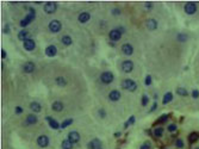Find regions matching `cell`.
I'll use <instances>...</instances> for the list:
<instances>
[{"label": "cell", "instance_id": "6da1fadb", "mask_svg": "<svg viewBox=\"0 0 199 149\" xmlns=\"http://www.w3.org/2000/svg\"><path fill=\"white\" fill-rule=\"evenodd\" d=\"M35 17H36V12H35V10L30 9V13H29L25 18H23V19L20 20V26H22V28L28 26L29 24H31V22L35 19Z\"/></svg>", "mask_w": 199, "mask_h": 149}, {"label": "cell", "instance_id": "7a4b0ae2", "mask_svg": "<svg viewBox=\"0 0 199 149\" xmlns=\"http://www.w3.org/2000/svg\"><path fill=\"white\" fill-rule=\"evenodd\" d=\"M122 87H123L124 90L129 91V92H134V91H136V88H137V84L131 79H125V80H123V82H122Z\"/></svg>", "mask_w": 199, "mask_h": 149}, {"label": "cell", "instance_id": "3957f363", "mask_svg": "<svg viewBox=\"0 0 199 149\" xmlns=\"http://www.w3.org/2000/svg\"><path fill=\"white\" fill-rule=\"evenodd\" d=\"M62 29V24L60 20L57 19H54L51 20L50 23H49V30L53 32V34H57V32H60Z\"/></svg>", "mask_w": 199, "mask_h": 149}, {"label": "cell", "instance_id": "277c9868", "mask_svg": "<svg viewBox=\"0 0 199 149\" xmlns=\"http://www.w3.org/2000/svg\"><path fill=\"white\" fill-rule=\"evenodd\" d=\"M113 79H115V76H113L112 72H109V70L107 72H103L100 75V80L103 81V84H106V85L111 84L113 81Z\"/></svg>", "mask_w": 199, "mask_h": 149}, {"label": "cell", "instance_id": "5b68a950", "mask_svg": "<svg viewBox=\"0 0 199 149\" xmlns=\"http://www.w3.org/2000/svg\"><path fill=\"white\" fill-rule=\"evenodd\" d=\"M56 9H57V4L55 1H48L44 5V12L48 14L54 13V12L56 11Z\"/></svg>", "mask_w": 199, "mask_h": 149}, {"label": "cell", "instance_id": "8992f818", "mask_svg": "<svg viewBox=\"0 0 199 149\" xmlns=\"http://www.w3.org/2000/svg\"><path fill=\"white\" fill-rule=\"evenodd\" d=\"M37 144L41 148H47L49 146V137L47 135H41L37 137Z\"/></svg>", "mask_w": 199, "mask_h": 149}, {"label": "cell", "instance_id": "52a82bcc", "mask_svg": "<svg viewBox=\"0 0 199 149\" xmlns=\"http://www.w3.org/2000/svg\"><path fill=\"white\" fill-rule=\"evenodd\" d=\"M132 69H134V63H132V61L126 60V61H124L122 63V70H123L124 73H131Z\"/></svg>", "mask_w": 199, "mask_h": 149}, {"label": "cell", "instance_id": "ba28073f", "mask_svg": "<svg viewBox=\"0 0 199 149\" xmlns=\"http://www.w3.org/2000/svg\"><path fill=\"white\" fill-rule=\"evenodd\" d=\"M35 63L34 62H31V61H28V62H25L24 65H23V72L24 73H26V74H30V73H32L35 70Z\"/></svg>", "mask_w": 199, "mask_h": 149}, {"label": "cell", "instance_id": "9c48e42d", "mask_svg": "<svg viewBox=\"0 0 199 149\" xmlns=\"http://www.w3.org/2000/svg\"><path fill=\"white\" fill-rule=\"evenodd\" d=\"M109 36H110V40L111 41H119L122 38V32L118 29H113V30L110 31Z\"/></svg>", "mask_w": 199, "mask_h": 149}, {"label": "cell", "instance_id": "30bf717a", "mask_svg": "<svg viewBox=\"0 0 199 149\" xmlns=\"http://www.w3.org/2000/svg\"><path fill=\"white\" fill-rule=\"evenodd\" d=\"M100 147H101V142L98 138H93V140H91L87 143V148L88 149H99Z\"/></svg>", "mask_w": 199, "mask_h": 149}, {"label": "cell", "instance_id": "8fae6325", "mask_svg": "<svg viewBox=\"0 0 199 149\" xmlns=\"http://www.w3.org/2000/svg\"><path fill=\"white\" fill-rule=\"evenodd\" d=\"M197 11V5L194 3H187L185 5V12L187 14H190V16H192V14H194Z\"/></svg>", "mask_w": 199, "mask_h": 149}, {"label": "cell", "instance_id": "7c38bea8", "mask_svg": "<svg viewBox=\"0 0 199 149\" xmlns=\"http://www.w3.org/2000/svg\"><path fill=\"white\" fill-rule=\"evenodd\" d=\"M23 45H24V49L25 50H28V51H32L35 48H36V43H35V41L34 40H26V41H24V43H23Z\"/></svg>", "mask_w": 199, "mask_h": 149}, {"label": "cell", "instance_id": "4fadbf2b", "mask_svg": "<svg viewBox=\"0 0 199 149\" xmlns=\"http://www.w3.org/2000/svg\"><path fill=\"white\" fill-rule=\"evenodd\" d=\"M57 54V48L55 45H48L45 48V55L48 57H54Z\"/></svg>", "mask_w": 199, "mask_h": 149}, {"label": "cell", "instance_id": "5bb4252c", "mask_svg": "<svg viewBox=\"0 0 199 149\" xmlns=\"http://www.w3.org/2000/svg\"><path fill=\"white\" fill-rule=\"evenodd\" d=\"M121 97H122L121 92L117 91V90H112L111 92L109 93V99L111 101H118L119 99H121Z\"/></svg>", "mask_w": 199, "mask_h": 149}, {"label": "cell", "instance_id": "9a60e30c", "mask_svg": "<svg viewBox=\"0 0 199 149\" xmlns=\"http://www.w3.org/2000/svg\"><path fill=\"white\" fill-rule=\"evenodd\" d=\"M122 53H123L124 55H128V56L132 55V53H134V48H132V45L129 44V43L123 44V45H122Z\"/></svg>", "mask_w": 199, "mask_h": 149}, {"label": "cell", "instance_id": "2e32d148", "mask_svg": "<svg viewBox=\"0 0 199 149\" xmlns=\"http://www.w3.org/2000/svg\"><path fill=\"white\" fill-rule=\"evenodd\" d=\"M68 140L70 142H73V143H78L79 141H80V135H79L78 131H70L68 134Z\"/></svg>", "mask_w": 199, "mask_h": 149}, {"label": "cell", "instance_id": "e0dca14e", "mask_svg": "<svg viewBox=\"0 0 199 149\" xmlns=\"http://www.w3.org/2000/svg\"><path fill=\"white\" fill-rule=\"evenodd\" d=\"M48 121V123H49V125H50V128L51 129H54V130H57V129H60V127H61V125H60L59 124V122L56 121V119H54L53 117H47V118H45Z\"/></svg>", "mask_w": 199, "mask_h": 149}, {"label": "cell", "instance_id": "ac0fdd59", "mask_svg": "<svg viewBox=\"0 0 199 149\" xmlns=\"http://www.w3.org/2000/svg\"><path fill=\"white\" fill-rule=\"evenodd\" d=\"M63 107H65V105H63V103H61V101H54L53 105H51V109L55 111V112H61L62 110H63Z\"/></svg>", "mask_w": 199, "mask_h": 149}, {"label": "cell", "instance_id": "d6986e66", "mask_svg": "<svg viewBox=\"0 0 199 149\" xmlns=\"http://www.w3.org/2000/svg\"><path fill=\"white\" fill-rule=\"evenodd\" d=\"M78 19H79V22L80 23H87L88 20L91 19V14L88 13V12H81V13L79 14Z\"/></svg>", "mask_w": 199, "mask_h": 149}, {"label": "cell", "instance_id": "ffe728a7", "mask_svg": "<svg viewBox=\"0 0 199 149\" xmlns=\"http://www.w3.org/2000/svg\"><path fill=\"white\" fill-rule=\"evenodd\" d=\"M146 26L149 29V30H156L157 29V22L155 19H148L146 22Z\"/></svg>", "mask_w": 199, "mask_h": 149}, {"label": "cell", "instance_id": "44dd1931", "mask_svg": "<svg viewBox=\"0 0 199 149\" xmlns=\"http://www.w3.org/2000/svg\"><path fill=\"white\" fill-rule=\"evenodd\" d=\"M30 109L34 111V112H41V110H42V106H41V104L39 103H37V101H32L30 104Z\"/></svg>", "mask_w": 199, "mask_h": 149}, {"label": "cell", "instance_id": "7402d4cb", "mask_svg": "<svg viewBox=\"0 0 199 149\" xmlns=\"http://www.w3.org/2000/svg\"><path fill=\"white\" fill-rule=\"evenodd\" d=\"M37 121H38V118H37L35 115H29L28 117H26V124H30V125L36 124Z\"/></svg>", "mask_w": 199, "mask_h": 149}, {"label": "cell", "instance_id": "603a6c76", "mask_svg": "<svg viewBox=\"0 0 199 149\" xmlns=\"http://www.w3.org/2000/svg\"><path fill=\"white\" fill-rule=\"evenodd\" d=\"M172 100H173V94H172V92H167L165 96H163L162 103L163 104H168V103H171Z\"/></svg>", "mask_w": 199, "mask_h": 149}, {"label": "cell", "instance_id": "cb8c5ba5", "mask_svg": "<svg viewBox=\"0 0 199 149\" xmlns=\"http://www.w3.org/2000/svg\"><path fill=\"white\" fill-rule=\"evenodd\" d=\"M18 38H19L20 41H23V42L26 41V40H29V32L28 31H25V30H22L19 34H18Z\"/></svg>", "mask_w": 199, "mask_h": 149}, {"label": "cell", "instance_id": "d4e9b609", "mask_svg": "<svg viewBox=\"0 0 199 149\" xmlns=\"http://www.w3.org/2000/svg\"><path fill=\"white\" fill-rule=\"evenodd\" d=\"M73 146L74 143L70 142L69 140H65L62 142V149H73Z\"/></svg>", "mask_w": 199, "mask_h": 149}, {"label": "cell", "instance_id": "484cf974", "mask_svg": "<svg viewBox=\"0 0 199 149\" xmlns=\"http://www.w3.org/2000/svg\"><path fill=\"white\" fill-rule=\"evenodd\" d=\"M62 43H63V45H66V47L70 45L72 43H73V41H72V37H69V36H63V37H62Z\"/></svg>", "mask_w": 199, "mask_h": 149}, {"label": "cell", "instance_id": "4316f807", "mask_svg": "<svg viewBox=\"0 0 199 149\" xmlns=\"http://www.w3.org/2000/svg\"><path fill=\"white\" fill-rule=\"evenodd\" d=\"M56 84L59 85V86H61V87H63V86H66V85H67V81H66L65 78L60 76V78H57V79H56Z\"/></svg>", "mask_w": 199, "mask_h": 149}, {"label": "cell", "instance_id": "83f0119b", "mask_svg": "<svg viewBox=\"0 0 199 149\" xmlns=\"http://www.w3.org/2000/svg\"><path fill=\"white\" fill-rule=\"evenodd\" d=\"M72 123H73V119H72V118H68V119H66V121L61 124V127H60V128H61V129H65V128L69 127Z\"/></svg>", "mask_w": 199, "mask_h": 149}, {"label": "cell", "instance_id": "f1b7e54d", "mask_svg": "<svg viewBox=\"0 0 199 149\" xmlns=\"http://www.w3.org/2000/svg\"><path fill=\"white\" fill-rule=\"evenodd\" d=\"M163 134V129L162 128H156V129H154V135L156 136V137H161Z\"/></svg>", "mask_w": 199, "mask_h": 149}, {"label": "cell", "instance_id": "f546056e", "mask_svg": "<svg viewBox=\"0 0 199 149\" xmlns=\"http://www.w3.org/2000/svg\"><path fill=\"white\" fill-rule=\"evenodd\" d=\"M177 93L179 94V96H184V97H186V96L188 94L187 91H186L185 88H182V87H179V88H178V90H177Z\"/></svg>", "mask_w": 199, "mask_h": 149}, {"label": "cell", "instance_id": "4dcf8cb0", "mask_svg": "<svg viewBox=\"0 0 199 149\" xmlns=\"http://www.w3.org/2000/svg\"><path fill=\"white\" fill-rule=\"evenodd\" d=\"M134 123H135V116H131V117H130V118H129V121L124 123V128H125V129H126V128L129 127L130 124H134Z\"/></svg>", "mask_w": 199, "mask_h": 149}, {"label": "cell", "instance_id": "1f68e13d", "mask_svg": "<svg viewBox=\"0 0 199 149\" xmlns=\"http://www.w3.org/2000/svg\"><path fill=\"white\" fill-rule=\"evenodd\" d=\"M149 103V98L148 96H146V94H143L142 96V106H146L147 104Z\"/></svg>", "mask_w": 199, "mask_h": 149}, {"label": "cell", "instance_id": "d6a6232c", "mask_svg": "<svg viewBox=\"0 0 199 149\" xmlns=\"http://www.w3.org/2000/svg\"><path fill=\"white\" fill-rule=\"evenodd\" d=\"M144 85H146V86H150V85H152V76L150 75L146 76V79H144Z\"/></svg>", "mask_w": 199, "mask_h": 149}, {"label": "cell", "instance_id": "836d02e7", "mask_svg": "<svg viewBox=\"0 0 199 149\" xmlns=\"http://www.w3.org/2000/svg\"><path fill=\"white\" fill-rule=\"evenodd\" d=\"M175 144H177L178 148H184V141H182L181 138H178L177 142H175Z\"/></svg>", "mask_w": 199, "mask_h": 149}, {"label": "cell", "instance_id": "e575fe53", "mask_svg": "<svg viewBox=\"0 0 199 149\" xmlns=\"http://www.w3.org/2000/svg\"><path fill=\"white\" fill-rule=\"evenodd\" d=\"M197 138H198V134H197V132H194V134H191V135H190V141H191V142H194V141H197Z\"/></svg>", "mask_w": 199, "mask_h": 149}, {"label": "cell", "instance_id": "d590c367", "mask_svg": "<svg viewBox=\"0 0 199 149\" xmlns=\"http://www.w3.org/2000/svg\"><path fill=\"white\" fill-rule=\"evenodd\" d=\"M178 40H179L180 42H184V41L187 40V36H186V35H182V34H179L178 35Z\"/></svg>", "mask_w": 199, "mask_h": 149}, {"label": "cell", "instance_id": "8d00e7d4", "mask_svg": "<svg viewBox=\"0 0 199 149\" xmlns=\"http://www.w3.org/2000/svg\"><path fill=\"white\" fill-rule=\"evenodd\" d=\"M140 149H150V143L149 142H146V143H143L142 146H141Z\"/></svg>", "mask_w": 199, "mask_h": 149}, {"label": "cell", "instance_id": "74e56055", "mask_svg": "<svg viewBox=\"0 0 199 149\" xmlns=\"http://www.w3.org/2000/svg\"><path fill=\"white\" fill-rule=\"evenodd\" d=\"M192 97H193V98H199V91L198 90H193L192 91Z\"/></svg>", "mask_w": 199, "mask_h": 149}, {"label": "cell", "instance_id": "f35d334b", "mask_svg": "<svg viewBox=\"0 0 199 149\" xmlns=\"http://www.w3.org/2000/svg\"><path fill=\"white\" fill-rule=\"evenodd\" d=\"M168 130H169L171 132L175 131V130H177V125H175V124H171V125L168 127Z\"/></svg>", "mask_w": 199, "mask_h": 149}, {"label": "cell", "instance_id": "ab89813d", "mask_svg": "<svg viewBox=\"0 0 199 149\" xmlns=\"http://www.w3.org/2000/svg\"><path fill=\"white\" fill-rule=\"evenodd\" d=\"M167 118H168V115H163V116H161L160 118H159V122H166V121H167Z\"/></svg>", "mask_w": 199, "mask_h": 149}, {"label": "cell", "instance_id": "60d3db41", "mask_svg": "<svg viewBox=\"0 0 199 149\" xmlns=\"http://www.w3.org/2000/svg\"><path fill=\"white\" fill-rule=\"evenodd\" d=\"M23 111H24V110H23V107H20V106H17V107H16V113H17V115H20V113H23Z\"/></svg>", "mask_w": 199, "mask_h": 149}, {"label": "cell", "instance_id": "b9f144b4", "mask_svg": "<svg viewBox=\"0 0 199 149\" xmlns=\"http://www.w3.org/2000/svg\"><path fill=\"white\" fill-rule=\"evenodd\" d=\"M105 115H106V113H105V110H104V109H100V110H99V116H100L101 118H104Z\"/></svg>", "mask_w": 199, "mask_h": 149}, {"label": "cell", "instance_id": "7bdbcfd3", "mask_svg": "<svg viewBox=\"0 0 199 149\" xmlns=\"http://www.w3.org/2000/svg\"><path fill=\"white\" fill-rule=\"evenodd\" d=\"M3 31H4V34H9V32H10V26H9V24H6Z\"/></svg>", "mask_w": 199, "mask_h": 149}, {"label": "cell", "instance_id": "ee69618b", "mask_svg": "<svg viewBox=\"0 0 199 149\" xmlns=\"http://www.w3.org/2000/svg\"><path fill=\"white\" fill-rule=\"evenodd\" d=\"M112 13L115 14V16H118V14L121 13V11H119V9H113L112 10Z\"/></svg>", "mask_w": 199, "mask_h": 149}, {"label": "cell", "instance_id": "f6af8a7d", "mask_svg": "<svg viewBox=\"0 0 199 149\" xmlns=\"http://www.w3.org/2000/svg\"><path fill=\"white\" fill-rule=\"evenodd\" d=\"M144 7L146 9H152V3H146L144 4Z\"/></svg>", "mask_w": 199, "mask_h": 149}, {"label": "cell", "instance_id": "bcb514c9", "mask_svg": "<svg viewBox=\"0 0 199 149\" xmlns=\"http://www.w3.org/2000/svg\"><path fill=\"white\" fill-rule=\"evenodd\" d=\"M1 57H3V59H6V50H1Z\"/></svg>", "mask_w": 199, "mask_h": 149}, {"label": "cell", "instance_id": "7dc6e473", "mask_svg": "<svg viewBox=\"0 0 199 149\" xmlns=\"http://www.w3.org/2000/svg\"><path fill=\"white\" fill-rule=\"evenodd\" d=\"M156 107H157V104H156V101H155L154 104H153V106H152V110H150V112H152V111H154V110L156 109Z\"/></svg>", "mask_w": 199, "mask_h": 149}, {"label": "cell", "instance_id": "c3c4849f", "mask_svg": "<svg viewBox=\"0 0 199 149\" xmlns=\"http://www.w3.org/2000/svg\"><path fill=\"white\" fill-rule=\"evenodd\" d=\"M121 136V132H115V137H119Z\"/></svg>", "mask_w": 199, "mask_h": 149}, {"label": "cell", "instance_id": "681fc988", "mask_svg": "<svg viewBox=\"0 0 199 149\" xmlns=\"http://www.w3.org/2000/svg\"><path fill=\"white\" fill-rule=\"evenodd\" d=\"M196 149H199V148H196Z\"/></svg>", "mask_w": 199, "mask_h": 149}, {"label": "cell", "instance_id": "f907efd6", "mask_svg": "<svg viewBox=\"0 0 199 149\" xmlns=\"http://www.w3.org/2000/svg\"><path fill=\"white\" fill-rule=\"evenodd\" d=\"M99 149H101V148H99Z\"/></svg>", "mask_w": 199, "mask_h": 149}]
</instances>
